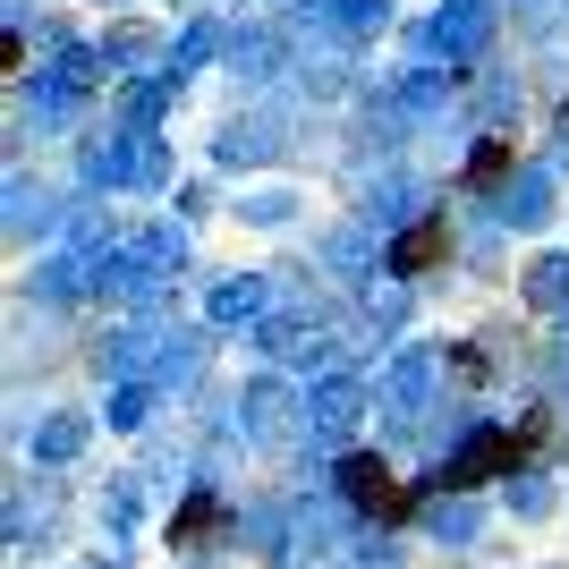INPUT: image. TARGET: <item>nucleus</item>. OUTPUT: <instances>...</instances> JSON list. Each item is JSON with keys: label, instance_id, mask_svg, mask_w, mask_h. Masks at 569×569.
<instances>
[{"label": "nucleus", "instance_id": "nucleus-1", "mask_svg": "<svg viewBox=\"0 0 569 569\" xmlns=\"http://www.w3.org/2000/svg\"><path fill=\"white\" fill-rule=\"evenodd\" d=\"M247 433H256V442H298V433H307V408H289L281 382H256V391H247Z\"/></svg>", "mask_w": 569, "mask_h": 569}, {"label": "nucleus", "instance_id": "nucleus-4", "mask_svg": "<svg viewBox=\"0 0 569 569\" xmlns=\"http://www.w3.org/2000/svg\"><path fill=\"white\" fill-rule=\"evenodd\" d=\"M433 536H442V545H468V536H476V510H468V501L433 510Z\"/></svg>", "mask_w": 569, "mask_h": 569}, {"label": "nucleus", "instance_id": "nucleus-3", "mask_svg": "<svg viewBox=\"0 0 569 569\" xmlns=\"http://www.w3.org/2000/svg\"><path fill=\"white\" fill-rule=\"evenodd\" d=\"M510 510H519V519H545V510H552V485H545V476H519V485H510Z\"/></svg>", "mask_w": 569, "mask_h": 569}, {"label": "nucleus", "instance_id": "nucleus-2", "mask_svg": "<svg viewBox=\"0 0 569 569\" xmlns=\"http://www.w3.org/2000/svg\"><path fill=\"white\" fill-rule=\"evenodd\" d=\"M86 451V417H51L43 433H34V459H43V468H60V459H77Z\"/></svg>", "mask_w": 569, "mask_h": 569}]
</instances>
